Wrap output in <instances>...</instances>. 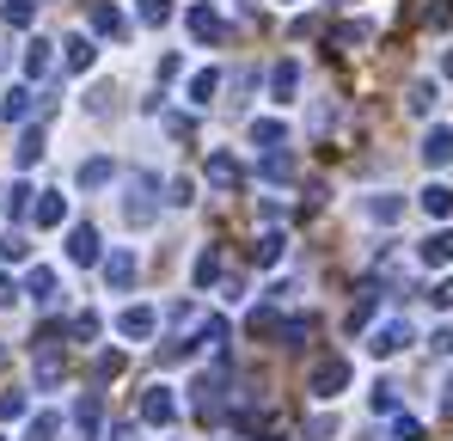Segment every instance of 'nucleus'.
<instances>
[{"label": "nucleus", "mask_w": 453, "mask_h": 441, "mask_svg": "<svg viewBox=\"0 0 453 441\" xmlns=\"http://www.w3.org/2000/svg\"><path fill=\"white\" fill-rule=\"evenodd\" d=\"M417 344V331H411V319L404 313H392V319H380L374 331H368V356L386 362V356H398V350H411Z\"/></svg>", "instance_id": "obj_1"}, {"label": "nucleus", "mask_w": 453, "mask_h": 441, "mask_svg": "<svg viewBox=\"0 0 453 441\" xmlns=\"http://www.w3.org/2000/svg\"><path fill=\"white\" fill-rule=\"evenodd\" d=\"M306 392L325 398V405H331L337 392H349V362H343V356H319V362L306 368Z\"/></svg>", "instance_id": "obj_2"}, {"label": "nucleus", "mask_w": 453, "mask_h": 441, "mask_svg": "<svg viewBox=\"0 0 453 441\" xmlns=\"http://www.w3.org/2000/svg\"><path fill=\"white\" fill-rule=\"evenodd\" d=\"M142 423H153V429H172V423H178V392H172V386L153 380L148 392H142Z\"/></svg>", "instance_id": "obj_3"}, {"label": "nucleus", "mask_w": 453, "mask_h": 441, "mask_svg": "<svg viewBox=\"0 0 453 441\" xmlns=\"http://www.w3.org/2000/svg\"><path fill=\"white\" fill-rule=\"evenodd\" d=\"M153 215H159V203H153V178L142 172V178L129 184V197H123V220H129V227H148Z\"/></svg>", "instance_id": "obj_4"}, {"label": "nucleus", "mask_w": 453, "mask_h": 441, "mask_svg": "<svg viewBox=\"0 0 453 441\" xmlns=\"http://www.w3.org/2000/svg\"><path fill=\"white\" fill-rule=\"evenodd\" d=\"M301 80H306V68L295 56H282V62L270 68V98H276V104H295V98H301Z\"/></svg>", "instance_id": "obj_5"}, {"label": "nucleus", "mask_w": 453, "mask_h": 441, "mask_svg": "<svg viewBox=\"0 0 453 441\" xmlns=\"http://www.w3.org/2000/svg\"><path fill=\"white\" fill-rule=\"evenodd\" d=\"M184 25H190V37H196V43H221V37H226V19L209 6V0H203V6H190V19H184Z\"/></svg>", "instance_id": "obj_6"}, {"label": "nucleus", "mask_w": 453, "mask_h": 441, "mask_svg": "<svg viewBox=\"0 0 453 441\" xmlns=\"http://www.w3.org/2000/svg\"><path fill=\"white\" fill-rule=\"evenodd\" d=\"M117 331H123L129 344H142V337L159 331V313H153V306H123V313H117Z\"/></svg>", "instance_id": "obj_7"}, {"label": "nucleus", "mask_w": 453, "mask_h": 441, "mask_svg": "<svg viewBox=\"0 0 453 441\" xmlns=\"http://www.w3.org/2000/svg\"><path fill=\"white\" fill-rule=\"evenodd\" d=\"M362 215L374 220V227H392V220H404V197H398V190H374V197L362 203Z\"/></svg>", "instance_id": "obj_8"}, {"label": "nucleus", "mask_w": 453, "mask_h": 441, "mask_svg": "<svg viewBox=\"0 0 453 441\" xmlns=\"http://www.w3.org/2000/svg\"><path fill=\"white\" fill-rule=\"evenodd\" d=\"M423 166H453V123H435L429 135H423Z\"/></svg>", "instance_id": "obj_9"}, {"label": "nucleus", "mask_w": 453, "mask_h": 441, "mask_svg": "<svg viewBox=\"0 0 453 441\" xmlns=\"http://www.w3.org/2000/svg\"><path fill=\"white\" fill-rule=\"evenodd\" d=\"M68 264H104L98 258V227H86V220L68 227Z\"/></svg>", "instance_id": "obj_10"}, {"label": "nucleus", "mask_w": 453, "mask_h": 441, "mask_svg": "<svg viewBox=\"0 0 453 441\" xmlns=\"http://www.w3.org/2000/svg\"><path fill=\"white\" fill-rule=\"evenodd\" d=\"M239 178H245L239 159H233L226 147H215V153H209V190H239Z\"/></svg>", "instance_id": "obj_11"}, {"label": "nucleus", "mask_w": 453, "mask_h": 441, "mask_svg": "<svg viewBox=\"0 0 453 441\" xmlns=\"http://www.w3.org/2000/svg\"><path fill=\"white\" fill-rule=\"evenodd\" d=\"M98 423H104V398H98V392H86V398L74 405V436L80 441H98Z\"/></svg>", "instance_id": "obj_12"}, {"label": "nucleus", "mask_w": 453, "mask_h": 441, "mask_svg": "<svg viewBox=\"0 0 453 441\" xmlns=\"http://www.w3.org/2000/svg\"><path fill=\"white\" fill-rule=\"evenodd\" d=\"M98 270H104V282H111V294H123L129 282H135V251H123V245H117V251H111V258H104Z\"/></svg>", "instance_id": "obj_13"}, {"label": "nucleus", "mask_w": 453, "mask_h": 441, "mask_svg": "<svg viewBox=\"0 0 453 441\" xmlns=\"http://www.w3.org/2000/svg\"><path fill=\"white\" fill-rule=\"evenodd\" d=\"M37 386L43 392L62 386V350H56V337H37Z\"/></svg>", "instance_id": "obj_14"}, {"label": "nucleus", "mask_w": 453, "mask_h": 441, "mask_svg": "<svg viewBox=\"0 0 453 441\" xmlns=\"http://www.w3.org/2000/svg\"><path fill=\"white\" fill-rule=\"evenodd\" d=\"M31 220H37V227H62V220H68V197H62V190H37Z\"/></svg>", "instance_id": "obj_15"}, {"label": "nucleus", "mask_w": 453, "mask_h": 441, "mask_svg": "<svg viewBox=\"0 0 453 441\" xmlns=\"http://www.w3.org/2000/svg\"><path fill=\"white\" fill-rule=\"evenodd\" d=\"M31 104H43L31 86H6V92H0V117H6V123H25V117H31Z\"/></svg>", "instance_id": "obj_16"}, {"label": "nucleus", "mask_w": 453, "mask_h": 441, "mask_svg": "<svg viewBox=\"0 0 453 441\" xmlns=\"http://www.w3.org/2000/svg\"><path fill=\"white\" fill-rule=\"evenodd\" d=\"M251 258H257V270H276L282 258H288V233H257V245H251Z\"/></svg>", "instance_id": "obj_17"}, {"label": "nucleus", "mask_w": 453, "mask_h": 441, "mask_svg": "<svg viewBox=\"0 0 453 441\" xmlns=\"http://www.w3.org/2000/svg\"><path fill=\"white\" fill-rule=\"evenodd\" d=\"M215 92H221V74H215V68H196V74H190V86H184V98H190L196 111H209Z\"/></svg>", "instance_id": "obj_18"}, {"label": "nucleus", "mask_w": 453, "mask_h": 441, "mask_svg": "<svg viewBox=\"0 0 453 441\" xmlns=\"http://www.w3.org/2000/svg\"><path fill=\"white\" fill-rule=\"evenodd\" d=\"M417 258H423L429 270H448V264H453V233H448V227H441V233H429V239L417 245Z\"/></svg>", "instance_id": "obj_19"}, {"label": "nucleus", "mask_w": 453, "mask_h": 441, "mask_svg": "<svg viewBox=\"0 0 453 441\" xmlns=\"http://www.w3.org/2000/svg\"><path fill=\"white\" fill-rule=\"evenodd\" d=\"M56 289H62V282H56V270H50V264H37V270L25 276V294H31L37 306H56Z\"/></svg>", "instance_id": "obj_20"}, {"label": "nucleus", "mask_w": 453, "mask_h": 441, "mask_svg": "<svg viewBox=\"0 0 453 441\" xmlns=\"http://www.w3.org/2000/svg\"><path fill=\"white\" fill-rule=\"evenodd\" d=\"M92 31H98V37H129V19H123L111 0H98V6H92Z\"/></svg>", "instance_id": "obj_21"}, {"label": "nucleus", "mask_w": 453, "mask_h": 441, "mask_svg": "<svg viewBox=\"0 0 453 441\" xmlns=\"http://www.w3.org/2000/svg\"><path fill=\"white\" fill-rule=\"evenodd\" d=\"M282 142H288V129H282L276 117H251V147H264V153H276Z\"/></svg>", "instance_id": "obj_22"}, {"label": "nucleus", "mask_w": 453, "mask_h": 441, "mask_svg": "<svg viewBox=\"0 0 453 441\" xmlns=\"http://www.w3.org/2000/svg\"><path fill=\"white\" fill-rule=\"evenodd\" d=\"M368 37H374V25H362V19H356V25H337V31H331V50H337V56H349V50H362Z\"/></svg>", "instance_id": "obj_23"}, {"label": "nucleus", "mask_w": 453, "mask_h": 441, "mask_svg": "<svg viewBox=\"0 0 453 441\" xmlns=\"http://www.w3.org/2000/svg\"><path fill=\"white\" fill-rule=\"evenodd\" d=\"M62 50H68V68H74V74H86V68H92V62H98V43H92L86 31H74V37H68Z\"/></svg>", "instance_id": "obj_24"}, {"label": "nucleus", "mask_w": 453, "mask_h": 441, "mask_svg": "<svg viewBox=\"0 0 453 441\" xmlns=\"http://www.w3.org/2000/svg\"><path fill=\"white\" fill-rule=\"evenodd\" d=\"M37 159H43V129H25L19 147H12V166H19V172H31Z\"/></svg>", "instance_id": "obj_25"}, {"label": "nucleus", "mask_w": 453, "mask_h": 441, "mask_svg": "<svg viewBox=\"0 0 453 441\" xmlns=\"http://www.w3.org/2000/svg\"><path fill=\"white\" fill-rule=\"evenodd\" d=\"M50 50H56V43H43V37H31V43H25V74H31V80H43V74H50V62H56Z\"/></svg>", "instance_id": "obj_26"}, {"label": "nucleus", "mask_w": 453, "mask_h": 441, "mask_svg": "<svg viewBox=\"0 0 453 441\" xmlns=\"http://www.w3.org/2000/svg\"><path fill=\"white\" fill-rule=\"evenodd\" d=\"M190 344L209 350V356H221V350H226V319H203V331H196Z\"/></svg>", "instance_id": "obj_27"}, {"label": "nucleus", "mask_w": 453, "mask_h": 441, "mask_svg": "<svg viewBox=\"0 0 453 441\" xmlns=\"http://www.w3.org/2000/svg\"><path fill=\"white\" fill-rule=\"evenodd\" d=\"M111 178H117V166H111V159H86V166H80V190H104Z\"/></svg>", "instance_id": "obj_28"}, {"label": "nucleus", "mask_w": 453, "mask_h": 441, "mask_svg": "<svg viewBox=\"0 0 453 441\" xmlns=\"http://www.w3.org/2000/svg\"><path fill=\"white\" fill-rule=\"evenodd\" d=\"M56 436H62V417H56V411H37V417L25 423V441H56Z\"/></svg>", "instance_id": "obj_29"}, {"label": "nucleus", "mask_w": 453, "mask_h": 441, "mask_svg": "<svg viewBox=\"0 0 453 441\" xmlns=\"http://www.w3.org/2000/svg\"><path fill=\"white\" fill-rule=\"evenodd\" d=\"M423 209L435 220H448L453 215V184H429V190H423Z\"/></svg>", "instance_id": "obj_30"}, {"label": "nucleus", "mask_w": 453, "mask_h": 441, "mask_svg": "<svg viewBox=\"0 0 453 441\" xmlns=\"http://www.w3.org/2000/svg\"><path fill=\"white\" fill-rule=\"evenodd\" d=\"M0 19H6L12 31H25V25L37 19V0H0Z\"/></svg>", "instance_id": "obj_31"}, {"label": "nucleus", "mask_w": 453, "mask_h": 441, "mask_svg": "<svg viewBox=\"0 0 453 441\" xmlns=\"http://www.w3.org/2000/svg\"><path fill=\"white\" fill-rule=\"evenodd\" d=\"M404 104H411V117H429V111H435V80H417Z\"/></svg>", "instance_id": "obj_32"}, {"label": "nucleus", "mask_w": 453, "mask_h": 441, "mask_svg": "<svg viewBox=\"0 0 453 441\" xmlns=\"http://www.w3.org/2000/svg\"><path fill=\"white\" fill-rule=\"evenodd\" d=\"M31 203H37V190H31V184H12V190H6V203H0V209H6V215L19 220V215H31Z\"/></svg>", "instance_id": "obj_33"}, {"label": "nucleus", "mask_w": 453, "mask_h": 441, "mask_svg": "<svg viewBox=\"0 0 453 441\" xmlns=\"http://www.w3.org/2000/svg\"><path fill=\"white\" fill-rule=\"evenodd\" d=\"M135 12H142V25H172V0H135Z\"/></svg>", "instance_id": "obj_34"}, {"label": "nucleus", "mask_w": 453, "mask_h": 441, "mask_svg": "<svg viewBox=\"0 0 453 441\" xmlns=\"http://www.w3.org/2000/svg\"><path fill=\"white\" fill-rule=\"evenodd\" d=\"M423 25H429V31H448L453 25V0H423Z\"/></svg>", "instance_id": "obj_35"}, {"label": "nucleus", "mask_w": 453, "mask_h": 441, "mask_svg": "<svg viewBox=\"0 0 453 441\" xmlns=\"http://www.w3.org/2000/svg\"><path fill=\"white\" fill-rule=\"evenodd\" d=\"M190 276H196V289H209V282H215V276H221V251H215V245H209V251H203V258H196V270H190Z\"/></svg>", "instance_id": "obj_36"}, {"label": "nucleus", "mask_w": 453, "mask_h": 441, "mask_svg": "<svg viewBox=\"0 0 453 441\" xmlns=\"http://www.w3.org/2000/svg\"><path fill=\"white\" fill-rule=\"evenodd\" d=\"M251 337H282V319H276V306H257V313H251Z\"/></svg>", "instance_id": "obj_37"}, {"label": "nucleus", "mask_w": 453, "mask_h": 441, "mask_svg": "<svg viewBox=\"0 0 453 441\" xmlns=\"http://www.w3.org/2000/svg\"><path fill=\"white\" fill-rule=\"evenodd\" d=\"M0 258H6V264H25V258H31V239H25V233H6V239H0Z\"/></svg>", "instance_id": "obj_38"}, {"label": "nucleus", "mask_w": 453, "mask_h": 441, "mask_svg": "<svg viewBox=\"0 0 453 441\" xmlns=\"http://www.w3.org/2000/svg\"><path fill=\"white\" fill-rule=\"evenodd\" d=\"M25 411H31V398H25V392H0V423H19Z\"/></svg>", "instance_id": "obj_39"}, {"label": "nucleus", "mask_w": 453, "mask_h": 441, "mask_svg": "<svg viewBox=\"0 0 453 441\" xmlns=\"http://www.w3.org/2000/svg\"><path fill=\"white\" fill-rule=\"evenodd\" d=\"M392 436L398 441H423V423H417L411 411H392Z\"/></svg>", "instance_id": "obj_40"}, {"label": "nucleus", "mask_w": 453, "mask_h": 441, "mask_svg": "<svg viewBox=\"0 0 453 441\" xmlns=\"http://www.w3.org/2000/svg\"><path fill=\"white\" fill-rule=\"evenodd\" d=\"M288 172H295V159H288V153H282V147H276V153H270V159H264V178H270V184H282V178H288Z\"/></svg>", "instance_id": "obj_41"}, {"label": "nucleus", "mask_w": 453, "mask_h": 441, "mask_svg": "<svg viewBox=\"0 0 453 441\" xmlns=\"http://www.w3.org/2000/svg\"><path fill=\"white\" fill-rule=\"evenodd\" d=\"M301 337H312V319H282V337H276V344H288V350H295Z\"/></svg>", "instance_id": "obj_42"}, {"label": "nucleus", "mask_w": 453, "mask_h": 441, "mask_svg": "<svg viewBox=\"0 0 453 441\" xmlns=\"http://www.w3.org/2000/svg\"><path fill=\"white\" fill-rule=\"evenodd\" d=\"M368 405H374V411H398V392H392V386H386V380H380L374 392H368Z\"/></svg>", "instance_id": "obj_43"}, {"label": "nucleus", "mask_w": 453, "mask_h": 441, "mask_svg": "<svg viewBox=\"0 0 453 441\" xmlns=\"http://www.w3.org/2000/svg\"><path fill=\"white\" fill-rule=\"evenodd\" d=\"M74 337H80V344H92V337H98V313H80V319H74Z\"/></svg>", "instance_id": "obj_44"}, {"label": "nucleus", "mask_w": 453, "mask_h": 441, "mask_svg": "<svg viewBox=\"0 0 453 441\" xmlns=\"http://www.w3.org/2000/svg\"><path fill=\"white\" fill-rule=\"evenodd\" d=\"M98 374H104V380H117V374H123V356H117V350H104V356H98Z\"/></svg>", "instance_id": "obj_45"}, {"label": "nucleus", "mask_w": 453, "mask_h": 441, "mask_svg": "<svg viewBox=\"0 0 453 441\" xmlns=\"http://www.w3.org/2000/svg\"><path fill=\"white\" fill-rule=\"evenodd\" d=\"M178 74H184V62H178V56H159V68H153V80H178Z\"/></svg>", "instance_id": "obj_46"}, {"label": "nucleus", "mask_w": 453, "mask_h": 441, "mask_svg": "<svg viewBox=\"0 0 453 441\" xmlns=\"http://www.w3.org/2000/svg\"><path fill=\"white\" fill-rule=\"evenodd\" d=\"M429 350H435V356H453V325H441V331L429 337Z\"/></svg>", "instance_id": "obj_47"}, {"label": "nucleus", "mask_w": 453, "mask_h": 441, "mask_svg": "<svg viewBox=\"0 0 453 441\" xmlns=\"http://www.w3.org/2000/svg\"><path fill=\"white\" fill-rule=\"evenodd\" d=\"M172 203H178V209H190V203H196V197H190V178H172Z\"/></svg>", "instance_id": "obj_48"}, {"label": "nucleus", "mask_w": 453, "mask_h": 441, "mask_svg": "<svg viewBox=\"0 0 453 441\" xmlns=\"http://www.w3.org/2000/svg\"><path fill=\"white\" fill-rule=\"evenodd\" d=\"M12 300H19V282H12V276H0V306H12Z\"/></svg>", "instance_id": "obj_49"}, {"label": "nucleus", "mask_w": 453, "mask_h": 441, "mask_svg": "<svg viewBox=\"0 0 453 441\" xmlns=\"http://www.w3.org/2000/svg\"><path fill=\"white\" fill-rule=\"evenodd\" d=\"M441 417H453V374L441 380Z\"/></svg>", "instance_id": "obj_50"}, {"label": "nucleus", "mask_w": 453, "mask_h": 441, "mask_svg": "<svg viewBox=\"0 0 453 441\" xmlns=\"http://www.w3.org/2000/svg\"><path fill=\"white\" fill-rule=\"evenodd\" d=\"M435 306H448V313H453V276L441 282V289H435Z\"/></svg>", "instance_id": "obj_51"}, {"label": "nucleus", "mask_w": 453, "mask_h": 441, "mask_svg": "<svg viewBox=\"0 0 453 441\" xmlns=\"http://www.w3.org/2000/svg\"><path fill=\"white\" fill-rule=\"evenodd\" d=\"M111 441H135V429H129V423H117V429H111Z\"/></svg>", "instance_id": "obj_52"}, {"label": "nucleus", "mask_w": 453, "mask_h": 441, "mask_svg": "<svg viewBox=\"0 0 453 441\" xmlns=\"http://www.w3.org/2000/svg\"><path fill=\"white\" fill-rule=\"evenodd\" d=\"M441 74H448V80H453V50H448V56H441Z\"/></svg>", "instance_id": "obj_53"}, {"label": "nucleus", "mask_w": 453, "mask_h": 441, "mask_svg": "<svg viewBox=\"0 0 453 441\" xmlns=\"http://www.w3.org/2000/svg\"><path fill=\"white\" fill-rule=\"evenodd\" d=\"M0 368H6V344H0Z\"/></svg>", "instance_id": "obj_54"}, {"label": "nucleus", "mask_w": 453, "mask_h": 441, "mask_svg": "<svg viewBox=\"0 0 453 441\" xmlns=\"http://www.w3.org/2000/svg\"><path fill=\"white\" fill-rule=\"evenodd\" d=\"M0 441H6V436H0Z\"/></svg>", "instance_id": "obj_55"}]
</instances>
